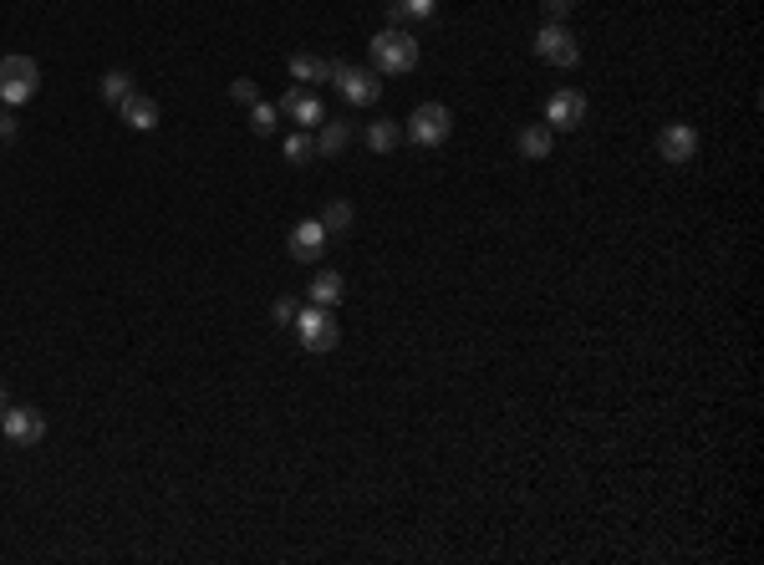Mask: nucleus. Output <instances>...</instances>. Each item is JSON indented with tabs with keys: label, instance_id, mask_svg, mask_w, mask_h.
<instances>
[{
	"label": "nucleus",
	"instance_id": "nucleus-7",
	"mask_svg": "<svg viewBox=\"0 0 764 565\" xmlns=\"http://www.w3.org/2000/svg\"><path fill=\"white\" fill-rule=\"evenodd\" d=\"M581 123H586V92H576V87L551 92V102H545V128L566 133V128H581Z\"/></svg>",
	"mask_w": 764,
	"mask_h": 565
},
{
	"label": "nucleus",
	"instance_id": "nucleus-21",
	"mask_svg": "<svg viewBox=\"0 0 764 565\" xmlns=\"http://www.w3.org/2000/svg\"><path fill=\"white\" fill-rule=\"evenodd\" d=\"M281 153H286L291 163H306V158L316 153V138H311L306 128H296V133H286V148H281Z\"/></svg>",
	"mask_w": 764,
	"mask_h": 565
},
{
	"label": "nucleus",
	"instance_id": "nucleus-28",
	"mask_svg": "<svg viewBox=\"0 0 764 565\" xmlns=\"http://www.w3.org/2000/svg\"><path fill=\"white\" fill-rule=\"evenodd\" d=\"M6 408H11V392H6V387H0V418H6Z\"/></svg>",
	"mask_w": 764,
	"mask_h": 565
},
{
	"label": "nucleus",
	"instance_id": "nucleus-17",
	"mask_svg": "<svg viewBox=\"0 0 764 565\" xmlns=\"http://www.w3.org/2000/svg\"><path fill=\"white\" fill-rule=\"evenodd\" d=\"M439 11V0H393L388 6V26H408V21H428Z\"/></svg>",
	"mask_w": 764,
	"mask_h": 565
},
{
	"label": "nucleus",
	"instance_id": "nucleus-14",
	"mask_svg": "<svg viewBox=\"0 0 764 565\" xmlns=\"http://www.w3.org/2000/svg\"><path fill=\"white\" fill-rule=\"evenodd\" d=\"M306 296H311V306H326V311H332V306L342 301V275H337V270H316L311 286H306Z\"/></svg>",
	"mask_w": 764,
	"mask_h": 565
},
{
	"label": "nucleus",
	"instance_id": "nucleus-11",
	"mask_svg": "<svg viewBox=\"0 0 764 565\" xmlns=\"http://www.w3.org/2000/svg\"><path fill=\"white\" fill-rule=\"evenodd\" d=\"M118 118H123L133 133H153V128H158V102L143 97V92H133V97L118 102Z\"/></svg>",
	"mask_w": 764,
	"mask_h": 565
},
{
	"label": "nucleus",
	"instance_id": "nucleus-18",
	"mask_svg": "<svg viewBox=\"0 0 764 565\" xmlns=\"http://www.w3.org/2000/svg\"><path fill=\"white\" fill-rule=\"evenodd\" d=\"M321 230H326V235H347V230H352V204H347V199H332V204H326V209H321Z\"/></svg>",
	"mask_w": 764,
	"mask_h": 565
},
{
	"label": "nucleus",
	"instance_id": "nucleus-22",
	"mask_svg": "<svg viewBox=\"0 0 764 565\" xmlns=\"http://www.w3.org/2000/svg\"><path fill=\"white\" fill-rule=\"evenodd\" d=\"M316 67H321V56H311V51H296L291 56V77L296 82H316Z\"/></svg>",
	"mask_w": 764,
	"mask_h": 565
},
{
	"label": "nucleus",
	"instance_id": "nucleus-25",
	"mask_svg": "<svg viewBox=\"0 0 764 565\" xmlns=\"http://www.w3.org/2000/svg\"><path fill=\"white\" fill-rule=\"evenodd\" d=\"M540 11H545V21H566L571 16V0H540Z\"/></svg>",
	"mask_w": 764,
	"mask_h": 565
},
{
	"label": "nucleus",
	"instance_id": "nucleus-23",
	"mask_svg": "<svg viewBox=\"0 0 764 565\" xmlns=\"http://www.w3.org/2000/svg\"><path fill=\"white\" fill-rule=\"evenodd\" d=\"M270 316H276V326H296V316H301V306H296L291 296H281L276 306H270Z\"/></svg>",
	"mask_w": 764,
	"mask_h": 565
},
{
	"label": "nucleus",
	"instance_id": "nucleus-2",
	"mask_svg": "<svg viewBox=\"0 0 764 565\" xmlns=\"http://www.w3.org/2000/svg\"><path fill=\"white\" fill-rule=\"evenodd\" d=\"M41 87V67H36V56H0V107H21L31 102Z\"/></svg>",
	"mask_w": 764,
	"mask_h": 565
},
{
	"label": "nucleus",
	"instance_id": "nucleus-6",
	"mask_svg": "<svg viewBox=\"0 0 764 565\" xmlns=\"http://www.w3.org/2000/svg\"><path fill=\"white\" fill-rule=\"evenodd\" d=\"M276 112H281V118H291L296 128H306V133L326 123V107H321V97H316L306 82H301V87H291V92L276 102Z\"/></svg>",
	"mask_w": 764,
	"mask_h": 565
},
{
	"label": "nucleus",
	"instance_id": "nucleus-19",
	"mask_svg": "<svg viewBox=\"0 0 764 565\" xmlns=\"http://www.w3.org/2000/svg\"><path fill=\"white\" fill-rule=\"evenodd\" d=\"M276 123H281L276 102H255V107H250V133H255V138H270V133H276Z\"/></svg>",
	"mask_w": 764,
	"mask_h": 565
},
{
	"label": "nucleus",
	"instance_id": "nucleus-9",
	"mask_svg": "<svg viewBox=\"0 0 764 565\" xmlns=\"http://www.w3.org/2000/svg\"><path fill=\"white\" fill-rule=\"evenodd\" d=\"M658 153H663V163H693V158H698V133H693V123H668V128L658 133Z\"/></svg>",
	"mask_w": 764,
	"mask_h": 565
},
{
	"label": "nucleus",
	"instance_id": "nucleus-26",
	"mask_svg": "<svg viewBox=\"0 0 764 565\" xmlns=\"http://www.w3.org/2000/svg\"><path fill=\"white\" fill-rule=\"evenodd\" d=\"M16 128H21V118H16L11 107H0V143H11V138H16Z\"/></svg>",
	"mask_w": 764,
	"mask_h": 565
},
{
	"label": "nucleus",
	"instance_id": "nucleus-16",
	"mask_svg": "<svg viewBox=\"0 0 764 565\" xmlns=\"http://www.w3.org/2000/svg\"><path fill=\"white\" fill-rule=\"evenodd\" d=\"M398 143H403V123H393V118L367 123V148H372V153H393Z\"/></svg>",
	"mask_w": 764,
	"mask_h": 565
},
{
	"label": "nucleus",
	"instance_id": "nucleus-13",
	"mask_svg": "<svg viewBox=\"0 0 764 565\" xmlns=\"http://www.w3.org/2000/svg\"><path fill=\"white\" fill-rule=\"evenodd\" d=\"M515 148H520V158H551L556 133L545 128V123H525V128H520V138H515Z\"/></svg>",
	"mask_w": 764,
	"mask_h": 565
},
{
	"label": "nucleus",
	"instance_id": "nucleus-8",
	"mask_svg": "<svg viewBox=\"0 0 764 565\" xmlns=\"http://www.w3.org/2000/svg\"><path fill=\"white\" fill-rule=\"evenodd\" d=\"M0 433H6L16 448H31L46 438V418L36 408H6V418H0Z\"/></svg>",
	"mask_w": 764,
	"mask_h": 565
},
{
	"label": "nucleus",
	"instance_id": "nucleus-15",
	"mask_svg": "<svg viewBox=\"0 0 764 565\" xmlns=\"http://www.w3.org/2000/svg\"><path fill=\"white\" fill-rule=\"evenodd\" d=\"M347 143H352V123H347V118H326V123H321V138H316V153H326V158H337V153H347Z\"/></svg>",
	"mask_w": 764,
	"mask_h": 565
},
{
	"label": "nucleus",
	"instance_id": "nucleus-10",
	"mask_svg": "<svg viewBox=\"0 0 764 565\" xmlns=\"http://www.w3.org/2000/svg\"><path fill=\"white\" fill-rule=\"evenodd\" d=\"M337 92H342L352 107H367V102H377V97H382V82H377L372 72H362V67H347V72H342V82H337Z\"/></svg>",
	"mask_w": 764,
	"mask_h": 565
},
{
	"label": "nucleus",
	"instance_id": "nucleus-27",
	"mask_svg": "<svg viewBox=\"0 0 764 565\" xmlns=\"http://www.w3.org/2000/svg\"><path fill=\"white\" fill-rule=\"evenodd\" d=\"M342 72H347V62H321V67H316V82H332V87H337Z\"/></svg>",
	"mask_w": 764,
	"mask_h": 565
},
{
	"label": "nucleus",
	"instance_id": "nucleus-3",
	"mask_svg": "<svg viewBox=\"0 0 764 565\" xmlns=\"http://www.w3.org/2000/svg\"><path fill=\"white\" fill-rule=\"evenodd\" d=\"M403 133H408V143H418V148H439V143H449V133H454V112H449L444 102H418V107L408 112Z\"/></svg>",
	"mask_w": 764,
	"mask_h": 565
},
{
	"label": "nucleus",
	"instance_id": "nucleus-4",
	"mask_svg": "<svg viewBox=\"0 0 764 565\" xmlns=\"http://www.w3.org/2000/svg\"><path fill=\"white\" fill-rule=\"evenodd\" d=\"M530 51L540 56V62L561 67V72H571V67L581 62V46H576V36H571V26H566V21H545V26L535 31Z\"/></svg>",
	"mask_w": 764,
	"mask_h": 565
},
{
	"label": "nucleus",
	"instance_id": "nucleus-24",
	"mask_svg": "<svg viewBox=\"0 0 764 565\" xmlns=\"http://www.w3.org/2000/svg\"><path fill=\"white\" fill-rule=\"evenodd\" d=\"M230 97L245 102V107H255V102H260V87H255L250 77H240V82H230Z\"/></svg>",
	"mask_w": 764,
	"mask_h": 565
},
{
	"label": "nucleus",
	"instance_id": "nucleus-20",
	"mask_svg": "<svg viewBox=\"0 0 764 565\" xmlns=\"http://www.w3.org/2000/svg\"><path fill=\"white\" fill-rule=\"evenodd\" d=\"M123 97H133V77H128V72H107V77H102V102L118 107Z\"/></svg>",
	"mask_w": 764,
	"mask_h": 565
},
{
	"label": "nucleus",
	"instance_id": "nucleus-12",
	"mask_svg": "<svg viewBox=\"0 0 764 565\" xmlns=\"http://www.w3.org/2000/svg\"><path fill=\"white\" fill-rule=\"evenodd\" d=\"M321 250H326L321 219H301L296 230H291V255H296V260H321Z\"/></svg>",
	"mask_w": 764,
	"mask_h": 565
},
{
	"label": "nucleus",
	"instance_id": "nucleus-1",
	"mask_svg": "<svg viewBox=\"0 0 764 565\" xmlns=\"http://www.w3.org/2000/svg\"><path fill=\"white\" fill-rule=\"evenodd\" d=\"M372 67L382 77H408L418 67V41L403 31V26H388L372 36Z\"/></svg>",
	"mask_w": 764,
	"mask_h": 565
},
{
	"label": "nucleus",
	"instance_id": "nucleus-5",
	"mask_svg": "<svg viewBox=\"0 0 764 565\" xmlns=\"http://www.w3.org/2000/svg\"><path fill=\"white\" fill-rule=\"evenodd\" d=\"M296 336H301L306 352H332L342 342V326H337V316L326 311V306H306L296 316Z\"/></svg>",
	"mask_w": 764,
	"mask_h": 565
}]
</instances>
